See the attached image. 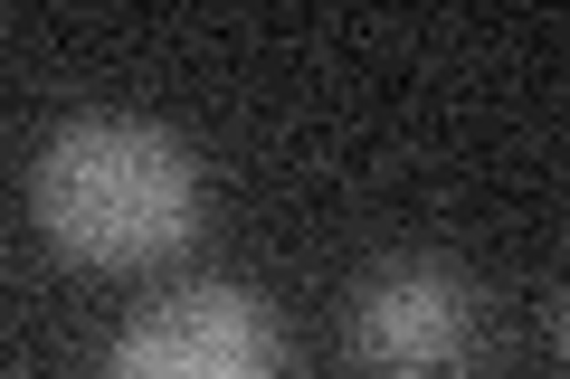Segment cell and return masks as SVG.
Instances as JSON below:
<instances>
[{"label": "cell", "mask_w": 570, "mask_h": 379, "mask_svg": "<svg viewBox=\"0 0 570 379\" xmlns=\"http://www.w3.org/2000/svg\"><path fill=\"white\" fill-rule=\"evenodd\" d=\"M39 228L77 266H163L200 238V161L171 123L77 114L48 133L29 171Z\"/></svg>", "instance_id": "cell-1"}, {"label": "cell", "mask_w": 570, "mask_h": 379, "mask_svg": "<svg viewBox=\"0 0 570 379\" xmlns=\"http://www.w3.org/2000/svg\"><path fill=\"white\" fill-rule=\"evenodd\" d=\"M105 379H285V322L247 285H181L115 332Z\"/></svg>", "instance_id": "cell-2"}, {"label": "cell", "mask_w": 570, "mask_h": 379, "mask_svg": "<svg viewBox=\"0 0 570 379\" xmlns=\"http://www.w3.org/2000/svg\"><path fill=\"white\" fill-rule=\"evenodd\" d=\"M352 341H362V360H381V370H448L456 351L475 341V295L466 276H456L448 257H381L362 276V295H352Z\"/></svg>", "instance_id": "cell-3"}, {"label": "cell", "mask_w": 570, "mask_h": 379, "mask_svg": "<svg viewBox=\"0 0 570 379\" xmlns=\"http://www.w3.org/2000/svg\"><path fill=\"white\" fill-rule=\"evenodd\" d=\"M561 360H570V295H561Z\"/></svg>", "instance_id": "cell-4"}]
</instances>
